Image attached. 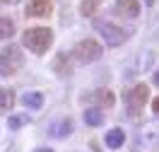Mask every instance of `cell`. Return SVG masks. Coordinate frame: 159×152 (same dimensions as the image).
Wrapping results in <instances>:
<instances>
[{"mask_svg":"<svg viewBox=\"0 0 159 152\" xmlns=\"http://www.w3.org/2000/svg\"><path fill=\"white\" fill-rule=\"evenodd\" d=\"M51 44H53V31L48 27H34V29H27L22 34V46L36 56H43L51 48Z\"/></svg>","mask_w":159,"mask_h":152,"instance_id":"obj_1","label":"cell"},{"mask_svg":"<svg viewBox=\"0 0 159 152\" xmlns=\"http://www.w3.org/2000/svg\"><path fill=\"white\" fill-rule=\"evenodd\" d=\"M22 65H24V53H22L20 46L10 44L0 51V75L2 77H12Z\"/></svg>","mask_w":159,"mask_h":152,"instance_id":"obj_2","label":"cell"},{"mask_svg":"<svg viewBox=\"0 0 159 152\" xmlns=\"http://www.w3.org/2000/svg\"><path fill=\"white\" fill-rule=\"evenodd\" d=\"M72 56H75V61H77V63L89 65V63H94V61H99V58H101V44L97 39H82V41L75 44Z\"/></svg>","mask_w":159,"mask_h":152,"instance_id":"obj_3","label":"cell"},{"mask_svg":"<svg viewBox=\"0 0 159 152\" xmlns=\"http://www.w3.org/2000/svg\"><path fill=\"white\" fill-rule=\"evenodd\" d=\"M94 29L101 34V39H106L109 46H123L128 39V31L120 29L118 24H113L111 20H94Z\"/></svg>","mask_w":159,"mask_h":152,"instance_id":"obj_4","label":"cell"},{"mask_svg":"<svg viewBox=\"0 0 159 152\" xmlns=\"http://www.w3.org/2000/svg\"><path fill=\"white\" fill-rule=\"evenodd\" d=\"M147 101H149V87H147V85H142V82L135 85L133 90L125 92V109H128V118H130V116L135 118V116L142 111V106H145Z\"/></svg>","mask_w":159,"mask_h":152,"instance_id":"obj_5","label":"cell"},{"mask_svg":"<svg viewBox=\"0 0 159 152\" xmlns=\"http://www.w3.org/2000/svg\"><path fill=\"white\" fill-rule=\"evenodd\" d=\"M53 12V2L51 0H29L27 5V15L29 17H48Z\"/></svg>","mask_w":159,"mask_h":152,"instance_id":"obj_6","label":"cell"},{"mask_svg":"<svg viewBox=\"0 0 159 152\" xmlns=\"http://www.w3.org/2000/svg\"><path fill=\"white\" fill-rule=\"evenodd\" d=\"M51 135H56V138H68L70 133H72V118H58V121H53L51 123V128H48Z\"/></svg>","mask_w":159,"mask_h":152,"instance_id":"obj_7","label":"cell"},{"mask_svg":"<svg viewBox=\"0 0 159 152\" xmlns=\"http://www.w3.org/2000/svg\"><path fill=\"white\" fill-rule=\"evenodd\" d=\"M116 12L123 15V17H138L140 0H116Z\"/></svg>","mask_w":159,"mask_h":152,"instance_id":"obj_8","label":"cell"},{"mask_svg":"<svg viewBox=\"0 0 159 152\" xmlns=\"http://www.w3.org/2000/svg\"><path fill=\"white\" fill-rule=\"evenodd\" d=\"M104 142H106V147H111V150L123 147V142H125V133H123V128H111V131L106 133Z\"/></svg>","mask_w":159,"mask_h":152,"instance_id":"obj_9","label":"cell"},{"mask_svg":"<svg viewBox=\"0 0 159 152\" xmlns=\"http://www.w3.org/2000/svg\"><path fill=\"white\" fill-rule=\"evenodd\" d=\"M92 99H94V104H99V106H113L116 104V94L111 90H94L92 92Z\"/></svg>","mask_w":159,"mask_h":152,"instance_id":"obj_10","label":"cell"},{"mask_svg":"<svg viewBox=\"0 0 159 152\" xmlns=\"http://www.w3.org/2000/svg\"><path fill=\"white\" fill-rule=\"evenodd\" d=\"M22 104L27 106V109H41L43 106V94L41 92H27V94H22Z\"/></svg>","mask_w":159,"mask_h":152,"instance_id":"obj_11","label":"cell"},{"mask_svg":"<svg viewBox=\"0 0 159 152\" xmlns=\"http://www.w3.org/2000/svg\"><path fill=\"white\" fill-rule=\"evenodd\" d=\"M15 106V90L0 87V111H10Z\"/></svg>","mask_w":159,"mask_h":152,"instance_id":"obj_12","label":"cell"},{"mask_svg":"<svg viewBox=\"0 0 159 152\" xmlns=\"http://www.w3.org/2000/svg\"><path fill=\"white\" fill-rule=\"evenodd\" d=\"M84 123H87V126H94V128L104 126V113H101V109H87V111H84Z\"/></svg>","mask_w":159,"mask_h":152,"instance_id":"obj_13","label":"cell"},{"mask_svg":"<svg viewBox=\"0 0 159 152\" xmlns=\"http://www.w3.org/2000/svg\"><path fill=\"white\" fill-rule=\"evenodd\" d=\"M12 34H15V22L10 17H0V41L10 39Z\"/></svg>","mask_w":159,"mask_h":152,"instance_id":"obj_14","label":"cell"},{"mask_svg":"<svg viewBox=\"0 0 159 152\" xmlns=\"http://www.w3.org/2000/svg\"><path fill=\"white\" fill-rule=\"evenodd\" d=\"M27 123H29V116H24V113H15V116L7 118V126H10L12 131H17L22 126H27Z\"/></svg>","mask_w":159,"mask_h":152,"instance_id":"obj_15","label":"cell"},{"mask_svg":"<svg viewBox=\"0 0 159 152\" xmlns=\"http://www.w3.org/2000/svg\"><path fill=\"white\" fill-rule=\"evenodd\" d=\"M65 61H68V58H65V53H60L58 58H56V63H53V70L60 72L63 77H65V75H70V70H72V68H68V65H65Z\"/></svg>","mask_w":159,"mask_h":152,"instance_id":"obj_16","label":"cell"},{"mask_svg":"<svg viewBox=\"0 0 159 152\" xmlns=\"http://www.w3.org/2000/svg\"><path fill=\"white\" fill-rule=\"evenodd\" d=\"M97 5H99V2H94V0H84V2H82V15H87V17H89V15H94Z\"/></svg>","mask_w":159,"mask_h":152,"instance_id":"obj_17","label":"cell"},{"mask_svg":"<svg viewBox=\"0 0 159 152\" xmlns=\"http://www.w3.org/2000/svg\"><path fill=\"white\" fill-rule=\"evenodd\" d=\"M152 111H154V113H157V116H159V97H157V99H154V101H152Z\"/></svg>","mask_w":159,"mask_h":152,"instance_id":"obj_18","label":"cell"},{"mask_svg":"<svg viewBox=\"0 0 159 152\" xmlns=\"http://www.w3.org/2000/svg\"><path fill=\"white\" fill-rule=\"evenodd\" d=\"M0 2H5V5H15V2H20V0H0Z\"/></svg>","mask_w":159,"mask_h":152,"instance_id":"obj_19","label":"cell"},{"mask_svg":"<svg viewBox=\"0 0 159 152\" xmlns=\"http://www.w3.org/2000/svg\"><path fill=\"white\" fill-rule=\"evenodd\" d=\"M34 152H53V150H48V147H39V150H34Z\"/></svg>","mask_w":159,"mask_h":152,"instance_id":"obj_20","label":"cell"},{"mask_svg":"<svg viewBox=\"0 0 159 152\" xmlns=\"http://www.w3.org/2000/svg\"><path fill=\"white\" fill-rule=\"evenodd\" d=\"M154 85H159V72H157V75H154Z\"/></svg>","mask_w":159,"mask_h":152,"instance_id":"obj_21","label":"cell"},{"mask_svg":"<svg viewBox=\"0 0 159 152\" xmlns=\"http://www.w3.org/2000/svg\"><path fill=\"white\" fill-rule=\"evenodd\" d=\"M145 2H147V5H152V2H154V0H145Z\"/></svg>","mask_w":159,"mask_h":152,"instance_id":"obj_22","label":"cell"},{"mask_svg":"<svg viewBox=\"0 0 159 152\" xmlns=\"http://www.w3.org/2000/svg\"><path fill=\"white\" fill-rule=\"evenodd\" d=\"M94 2H101V0H94Z\"/></svg>","mask_w":159,"mask_h":152,"instance_id":"obj_23","label":"cell"}]
</instances>
